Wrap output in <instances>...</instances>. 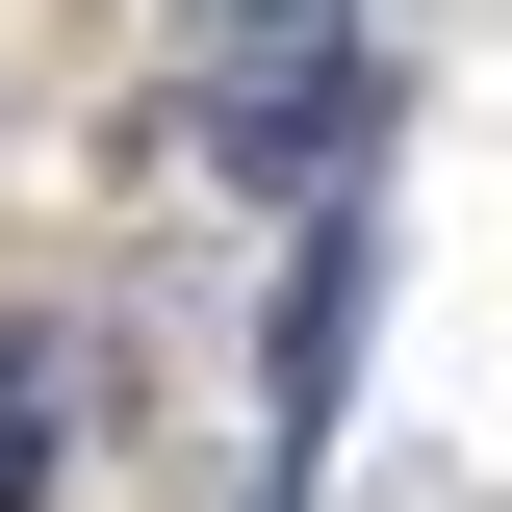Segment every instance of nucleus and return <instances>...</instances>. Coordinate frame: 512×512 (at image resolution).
Returning a JSON list of instances; mask_svg holds the SVG:
<instances>
[{
  "instance_id": "1",
  "label": "nucleus",
  "mask_w": 512,
  "mask_h": 512,
  "mask_svg": "<svg viewBox=\"0 0 512 512\" xmlns=\"http://www.w3.org/2000/svg\"><path fill=\"white\" fill-rule=\"evenodd\" d=\"M231 26H359V0H205V52H231Z\"/></svg>"
}]
</instances>
